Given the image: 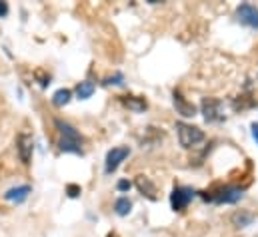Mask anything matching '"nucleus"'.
Returning a JSON list of instances; mask_svg holds the SVG:
<instances>
[{"instance_id":"nucleus-1","label":"nucleus","mask_w":258,"mask_h":237,"mask_svg":"<svg viewBox=\"0 0 258 237\" xmlns=\"http://www.w3.org/2000/svg\"><path fill=\"white\" fill-rule=\"evenodd\" d=\"M54 126L58 130V150L64 152V154H76V156H82L84 152V138L80 136V132L68 124L66 120L56 118L54 120Z\"/></svg>"},{"instance_id":"nucleus-2","label":"nucleus","mask_w":258,"mask_h":237,"mask_svg":"<svg viewBox=\"0 0 258 237\" xmlns=\"http://www.w3.org/2000/svg\"><path fill=\"white\" fill-rule=\"evenodd\" d=\"M204 201H210V203H236L238 199H242L244 195V189L238 187V185H222L218 187L216 191H202L200 193Z\"/></svg>"},{"instance_id":"nucleus-3","label":"nucleus","mask_w":258,"mask_h":237,"mask_svg":"<svg viewBox=\"0 0 258 237\" xmlns=\"http://www.w3.org/2000/svg\"><path fill=\"white\" fill-rule=\"evenodd\" d=\"M176 136H178V142L182 148L190 150L194 146H198L200 142H204V132L198 128V126H192V124H186V122H176Z\"/></svg>"},{"instance_id":"nucleus-4","label":"nucleus","mask_w":258,"mask_h":237,"mask_svg":"<svg viewBox=\"0 0 258 237\" xmlns=\"http://www.w3.org/2000/svg\"><path fill=\"white\" fill-rule=\"evenodd\" d=\"M200 114L208 124H220L226 120V112H224V104L218 98H202L200 102Z\"/></svg>"},{"instance_id":"nucleus-5","label":"nucleus","mask_w":258,"mask_h":237,"mask_svg":"<svg viewBox=\"0 0 258 237\" xmlns=\"http://www.w3.org/2000/svg\"><path fill=\"white\" fill-rule=\"evenodd\" d=\"M16 154L24 166L30 164L32 154H34V136L30 132H20L16 136Z\"/></svg>"},{"instance_id":"nucleus-6","label":"nucleus","mask_w":258,"mask_h":237,"mask_svg":"<svg viewBox=\"0 0 258 237\" xmlns=\"http://www.w3.org/2000/svg\"><path fill=\"white\" fill-rule=\"evenodd\" d=\"M196 197V191L192 187H186V185H176L170 193V205L174 211H184L188 207V203Z\"/></svg>"},{"instance_id":"nucleus-7","label":"nucleus","mask_w":258,"mask_h":237,"mask_svg":"<svg viewBox=\"0 0 258 237\" xmlns=\"http://www.w3.org/2000/svg\"><path fill=\"white\" fill-rule=\"evenodd\" d=\"M128 156H130L128 146H118V148L108 150L106 160H104V172H106V174H114V172L120 168V164H122Z\"/></svg>"},{"instance_id":"nucleus-8","label":"nucleus","mask_w":258,"mask_h":237,"mask_svg":"<svg viewBox=\"0 0 258 237\" xmlns=\"http://www.w3.org/2000/svg\"><path fill=\"white\" fill-rule=\"evenodd\" d=\"M236 18H238V22L240 24H244V26H248V28H258V8L254 4H240L238 8H236Z\"/></svg>"},{"instance_id":"nucleus-9","label":"nucleus","mask_w":258,"mask_h":237,"mask_svg":"<svg viewBox=\"0 0 258 237\" xmlns=\"http://www.w3.org/2000/svg\"><path fill=\"white\" fill-rule=\"evenodd\" d=\"M172 102H174V108H176V112H178L180 116H184V118L196 116V106L182 96L180 90H174V92H172Z\"/></svg>"},{"instance_id":"nucleus-10","label":"nucleus","mask_w":258,"mask_h":237,"mask_svg":"<svg viewBox=\"0 0 258 237\" xmlns=\"http://www.w3.org/2000/svg\"><path fill=\"white\" fill-rule=\"evenodd\" d=\"M32 193V187L30 185H16V187H10L6 193H4V199L6 201H10V203H24L26 199H28V195Z\"/></svg>"},{"instance_id":"nucleus-11","label":"nucleus","mask_w":258,"mask_h":237,"mask_svg":"<svg viewBox=\"0 0 258 237\" xmlns=\"http://www.w3.org/2000/svg\"><path fill=\"white\" fill-rule=\"evenodd\" d=\"M134 185H136L138 191H140L142 195H146L148 199H156V185L150 181V178H146V176H138L136 181H134Z\"/></svg>"},{"instance_id":"nucleus-12","label":"nucleus","mask_w":258,"mask_h":237,"mask_svg":"<svg viewBox=\"0 0 258 237\" xmlns=\"http://www.w3.org/2000/svg\"><path fill=\"white\" fill-rule=\"evenodd\" d=\"M120 100H122V104H124L128 110L136 112V114H140V112H144V110L148 108V102H146L144 98H140V96H122Z\"/></svg>"},{"instance_id":"nucleus-13","label":"nucleus","mask_w":258,"mask_h":237,"mask_svg":"<svg viewBox=\"0 0 258 237\" xmlns=\"http://www.w3.org/2000/svg\"><path fill=\"white\" fill-rule=\"evenodd\" d=\"M254 221V215L250 211H236L230 215V223L236 227V229H242V227H248L250 223Z\"/></svg>"},{"instance_id":"nucleus-14","label":"nucleus","mask_w":258,"mask_h":237,"mask_svg":"<svg viewBox=\"0 0 258 237\" xmlns=\"http://www.w3.org/2000/svg\"><path fill=\"white\" fill-rule=\"evenodd\" d=\"M94 90H96L94 82L84 80V82H80V84L76 86V98H78V100H88V98L94 94Z\"/></svg>"},{"instance_id":"nucleus-15","label":"nucleus","mask_w":258,"mask_h":237,"mask_svg":"<svg viewBox=\"0 0 258 237\" xmlns=\"http://www.w3.org/2000/svg\"><path fill=\"white\" fill-rule=\"evenodd\" d=\"M70 98H72V92H70L68 88H60V90L54 92V96H52V104H54L56 108H62V106H66V104L70 102Z\"/></svg>"},{"instance_id":"nucleus-16","label":"nucleus","mask_w":258,"mask_h":237,"mask_svg":"<svg viewBox=\"0 0 258 237\" xmlns=\"http://www.w3.org/2000/svg\"><path fill=\"white\" fill-rule=\"evenodd\" d=\"M130 209H132V201H130L128 197H118L116 201H114V211H116V215H120V217H124V215H128Z\"/></svg>"},{"instance_id":"nucleus-17","label":"nucleus","mask_w":258,"mask_h":237,"mask_svg":"<svg viewBox=\"0 0 258 237\" xmlns=\"http://www.w3.org/2000/svg\"><path fill=\"white\" fill-rule=\"evenodd\" d=\"M104 84H106V86H122V84H124V76H122L120 72H114L112 76H108V78L104 80Z\"/></svg>"},{"instance_id":"nucleus-18","label":"nucleus","mask_w":258,"mask_h":237,"mask_svg":"<svg viewBox=\"0 0 258 237\" xmlns=\"http://www.w3.org/2000/svg\"><path fill=\"white\" fill-rule=\"evenodd\" d=\"M80 191H82V189H80V185H76V183H68V185H66V193H68L70 197H78Z\"/></svg>"},{"instance_id":"nucleus-19","label":"nucleus","mask_w":258,"mask_h":237,"mask_svg":"<svg viewBox=\"0 0 258 237\" xmlns=\"http://www.w3.org/2000/svg\"><path fill=\"white\" fill-rule=\"evenodd\" d=\"M34 76L40 80V86H42V88H46V86L50 84V76H44V74H42V70H36V72H34Z\"/></svg>"},{"instance_id":"nucleus-20","label":"nucleus","mask_w":258,"mask_h":237,"mask_svg":"<svg viewBox=\"0 0 258 237\" xmlns=\"http://www.w3.org/2000/svg\"><path fill=\"white\" fill-rule=\"evenodd\" d=\"M116 187H118V191H128L130 187H132V183H130L128 179H120V181L116 183Z\"/></svg>"},{"instance_id":"nucleus-21","label":"nucleus","mask_w":258,"mask_h":237,"mask_svg":"<svg viewBox=\"0 0 258 237\" xmlns=\"http://www.w3.org/2000/svg\"><path fill=\"white\" fill-rule=\"evenodd\" d=\"M8 14V4L6 2H0V18H4Z\"/></svg>"},{"instance_id":"nucleus-22","label":"nucleus","mask_w":258,"mask_h":237,"mask_svg":"<svg viewBox=\"0 0 258 237\" xmlns=\"http://www.w3.org/2000/svg\"><path fill=\"white\" fill-rule=\"evenodd\" d=\"M252 136H254V140H256V144H258V124L256 122L252 124Z\"/></svg>"},{"instance_id":"nucleus-23","label":"nucleus","mask_w":258,"mask_h":237,"mask_svg":"<svg viewBox=\"0 0 258 237\" xmlns=\"http://www.w3.org/2000/svg\"><path fill=\"white\" fill-rule=\"evenodd\" d=\"M108 237H118L116 233H108Z\"/></svg>"}]
</instances>
